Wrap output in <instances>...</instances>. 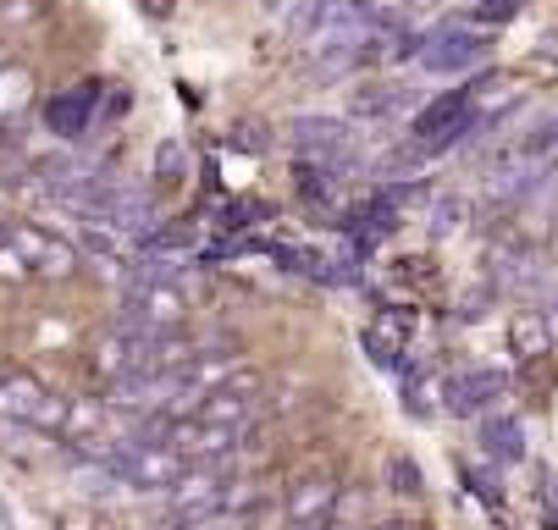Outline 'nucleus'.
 <instances>
[{"label": "nucleus", "mask_w": 558, "mask_h": 530, "mask_svg": "<svg viewBox=\"0 0 558 530\" xmlns=\"http://www.w3.org/2000/svg\"><path fill=\"white\" fill-rule=\"evenodd\" d=\"M338 492H343V486H338L332 476H322V470L299 476V481L288 486V519H332Z\"/></svg>", "instance_id": "nucleus-5"}, {"label": "nucleus", "mask_w": 558, "mask_h": 530, "mask_svg": "<svg viewBox=\"0 0 558 530\" xmlns=\"http://www.w3.org/2000/svg\"><path fill=\"white\" fill-rule=\"evenodd\" d=\"M365 508H371V492H360V486H343V492H338V508H332V519L354 525V519H360Z\"/></svg>", "instance_id": "nucleus-18"}, {"label": "nucleus", "mask_w": 558, "mask_h": 530, "mask_svg": "<svg viewBox=\"0 0 558 530\" xmlns=\"http://www.w3.org/2000/svg\"><path fill=\"white\" fill-rule=\"evenodd\" d=\"M0 244H7V233H0Z\"/></svg>", "instance_id": "nucleus-25"}, {"label": "nucleus", "mask_w": 558, "mask_h": 530, "mask_svg": "<svg viewBox=\"0 0 558 530\" xmlns=\"http://www.w3.org/2000/svg\"><path fill=\"white\" fill-rule=\"evenodd\" d=\"M410 106H415V95L398 89V84H365V89H354V116H371V122L404 116Z\"/></svg>", "instance_id": "nucleus-8"}, {"label": "nucleus", "mask_w": 558, "mask_h": 530, "mask_svg": "<svg viewBox=\"0 0 558 530\" xmlns=\"http://www.w3.org/2000/svg\"><path fill=\"white\" fill-rule=\"evenodd\" d=\"M39 7H34V0H17V7H0V23H28Z\"/></svg>", "instance_id": "nucleus-22"}, {"label": "nucleus", "mask_w": 558, "mask_h": 530, "mask_svg": "<svg viewBox=\"0 0 558 530\" xmlns=\"http://www.w3.org/2000/svg\"><path fill=\"white\" fill-rule=\"evenodd\" d=\"M498 398H504V375L498 370H459V375L442 382V409H453V415H482Z\"/></svg>", "instance_id": "nucleus-4"}, {"label": "nucleus", "mask_w": 558, "mask_h": 530, "mask_svg": "<svg viewBox=\"0 0 558 530\" xmlns=\"http://www.w3.org/2000/svg\"><path fill=\"white\" fill-rule=\"evenodd\" d=\"M34 276V266L23 260V249L7 238V244H0V282H28Z\"/></svg>", "instance_id": "nucleus-17"}, {"label": "nucleus", "mask_w": 558, "mask_h": 530, "mask_svg": "<svg viewBox=\"0 0 558 530\" xmlns=\"http://www.w3.org/2000/svg\"><path fill=\"white\" fill-rule=\"evenodd\" d=\"M547 337H553V332H547V316H542V310H520V316L509 321V343H514L520 359H536V354L547 348Z\"/></svg>", "instance_id": "nucleus-12"}, {"label": "nucleus", "mask_w": 558, "mask_h": 530, "mask_svg": "<svg viewBox=\"0 0 558 530\" xmlns=\"http://www.w3.org/2000/svg\"><path fill=\"white\" fill-rule=\"evenodd\" d=\"M464 95H470V111L482 116V122H493V116H498L504 106H514V100H520L514 78H504V72H498V78H475V84H470Z\"/></svg>", "instance_id": "nucleus-10"}, {"label": "nucleus", "mask_w": 558, "mask_h": 530, "mask_svg": "<svg viewBox=\"0 0 558 530\" xmlns=\"http://www.w3.org/2000/svg\"><path fill=\"white\" fill-rule=\"evenodd\" d=\"M288 530H327V519H288Z\"/></svg>", "instance_id": "nucleus-23"}, {"label": "nucleus", "mask_w": 558, "mask_h": 530, "mask_svg": "<svg viewBox=\"0 0 558 530\" xmlns=\"http://www.w3.org/2000/svg\"><path fill=\"white\" fill-rule=\"evenodd\" d=\"M493 56L487 34H470V28H437L421 39V66L426 72H470V66H482Z\"/></svg>", "instance_id": "nucleus-2"}, {"label": "nucleus", "mask_w": 558, "mask_h": 530, "mask_svg": "<svg viewBox=\"0 0 558 530\" xmlns=\"http://www.w3.org/2000/svg\"><path fill=\"white\" fill-rule=\"evenodd\" d=\"M432 226H437V233L459 226V199H437V210H432Z\"/></svg>", "instance_id": "nucleus-21"}, {"label": "nucleus", "mask_w": 558, "mask_h": 530, "mask_svg": "<svg viewBox=\"0 0 558 530\" xmlns=\"http://www.w3.org/2000/svg\"><path fill=\"white\" fill-rule=\"evenodd\" d=\"M45 409H50V387H39L34 375H7L0 382V415H17V420H45Z\"/></svg>", "instance_id": "nucleus-6"}, {"label": "nucleus", "mask_w": 558, "mask_h": 530, "mask_svg": "<svg viewBox=\"0 0 558 530\" xmlns=\"http://www.w3.org/2000/svg\"><path fill=\"white\" fill-rule=\"evenodd\" d=\"M167 447H178L189 465H216V459H227V453L244 447V431H238V426H216V420L194 415V420H172Z\"/></svg>", "instance_id": "nucleus-1"}, {"label": "nucleus", "mask_w": 558, "mask_h": 530, "mask_svg": "<svg viewBox=\"0 0 558 530\" xmlns=\"http://www.w3.org/2000/svg\"><path fill=\"white\" fill-rule=\"evenodd\" d=\"M482 442H487L493 459H504V465L525 459V431H520V420H509V415H493V420L482 426Z\"/></svg>", "instance_id": "nucleus-11"}, {"label": "nucleus", "mask_w": 558, "mask_h": 530, "mask_svg": "<svg viewBox=\"0 0 558 530\" xmlns=\"http://www.w3.org/2000/svg\"><path fill=\"white\" fill-rule=\"evenodd\" d=\"M106 409H111V404H100V398H72V409H66V431H72V436H89V431H100Z\"/></svg>", "instance_id": "nucleus-16"}, {"label": "nucleus", "mask_w": 558, "mask_h": 530, "mask_svg": "<svg viewBox=\"0 0 558 530\" xmlns=\"http://www.w3.org/2000/svg\"><path fill=\"white\" fill-rule=\"evenodd\" d=\"M0 453H7V459H45L50 453V436L34 426V420H17V415H0Z\"/></svg>", "instance_id": "nucleus-7"}, {"label": "nucleus", "mask_w": 558, "mask_h": 530, "mask_svg": "<svg viewBox=\"0 0 558 530\" xmlns=\"http://www.w3.org/2000/svg\"><path fill=\"white\" fill-rule=\"evenodd\" d=\"M266 503V481H227L221 486V508H232V514H255Z\"/></svg>", "instance_id": "nucleus-15"}, {"label": "nucleus", "mask_w": 558, "mask_h": 530, "mask_svg": "<svg viewBox=\"0 0 558 530\" xmlns=\"http://www.w3.org/2000/svg\"><path fill=\"white\" fill-rule=\"evenodd\" d=\"M387 476H392V492H421V465H410V459H392L387 465Z\"/></svg>", "instance_id": "nucleus-19"}, {"label": "nucleus", "mask_w": 558, "mask_h": 530, "mask_svg": "<svg viewBox=\"0 0 558 530\" xmlns=\"http://www.w3.org/2000/svg\"><path fill=\"white\" fill-rule=\"evenodd\" d=\"M12 244L23 249V260L39 271V276H50V282H66L77 266H84V260H77V249L66 244V238H56V233H39V226H12Z\"/></svg>", "instance_id": "nucleus-3"}, {"label": "nucleus", "mask_w": 558, "mask_h": 530, "mask_svg": "<svg viewBox=\"0 0 558 530\" xmlns=\"http://www.w3.org/2000/svg\"><path fill=\"white\" fill-rule=\"evenodd\" d=\"M387 530H404V525H387Z\"/></svg>", "instance_id": "nucleus-24"}, {"label": "nucleus", "mask_w": 558, "mask_h": 530, "mask_svg": "<svg viewBox=\"0 0 558 530\" xmlns=\"http://www.w3.org/2000/svg\"><path fill=\"white\" fill-rule=\"evenodd\" d=\"M155 177L161 183H183L189 177V144L183 138H161V149H155Z\"/></svg>", "instance_id": "nucleus-14"}, {"label": "nucleus", "mask_w": 558, "mask_h": 530, "mask_svg": "<svg viewBox=\"0 0 558 530\" xmlns=\"http://www.w3.org/2000/svg\"><path fill=\"white\" fill-rule=\"evenodd\" d=\"M95 89H100V84H84V95H61V100L50 106V133H56V138H84Z\"/></svg>", "instance_id": "nucleus-9"}, {"label": "nucleus", "mask_w": 558, "mask_h": 530, "mask_svg": "<svg viewBox=\"0 0 558 530\" xmlns=\"http://www.w3.org/2000/svg\"><path fill=\"white\" fill-rule=\"evenodd\" d=\"M520 7H525V0H482V7H475V17H482V23H509Z\"/></svg>", "instance_id": "nucleus-20"}, {"label": "nucleus", "mask_w": 558, "mask_h": 530, "mask_svg": "<svg viewBox=\"0 0 558 530\" xmlns=\"http://www.w3.org/2000/svg\"><path fill=\"white\" fill-rule=\"evenodd\" d=\"M365 348H371L376 365H392L398 354H404V332H398V321H387V316L371 321V326H365Z\"/></svg>", "instance_id": "nucleus-13"}]
</instances>
